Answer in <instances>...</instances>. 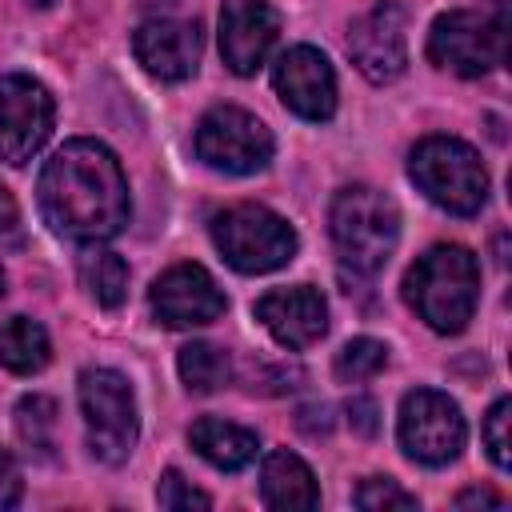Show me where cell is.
<instances>
[{"label":"cell","instance_id":"obj_1","mask_svg":"<svg viewBox=\"0 0 512 512\" xmlns=\"http://www.w3.org/2000/svg\"><path fill=\"white\" fill-rule=\"evenodd\" d=\"M40 212L52 232L104 244L128 224V180L100 140H68L40 172Z\"/></svg>","mask_w":512,"mask_h":512},{"label":"cell","instance_id":"obj_2","mask_svg":"<svg viewBox=\"0 0 512 512\" xmlns=\"http://www.w3.org/2000/svg\"><path fill=\"white\" fill-rule=\"evenodd\" d=\"M480 296V264L464 244L428 248L404 276V300L432 332H464Z\"/></svg>","mask_w":512,"mask_h":512},{"label":"cell","instance_id":"obj_3","mask_svg":"<svg viewBox=\"0 0 512 512\" xmlns=\"http://www.w3.org/2000/svg\"><path fill=\"white\" fill-rule=\"evenodd\" d=\"M328 228H332V244L340 252V260L352 272H380L400 240V212L392 204V196H384L380 188L368 184H348L332 196L328 208Z\"/></svg>","mask_w":512,"mask_h":512},{"label":"cell","instance_id":"obj_4","mask_svg":"<svg viewBox=\"0 0 512 512\" xmlns=\"http://www.w3.org/2000/svg\"><path fill=\"white\" fill-rule=\"evenodd\" d=\"M412 184L444 212L472 216L488 200V168L480 164L476 148L456 136H428L408 156Z\"/></svg>","mask_w":512,"mask_h":512},{"label":"cell","instance_id":"obj_5","mask_svg":"<svg viewBox=\"0 0 512 512\" xmlns=\"http://www.w3.org/2000/svg\"><path fill=\"white\" fill-rule=\"evenodd\" d=\"M508 56V12L504 4L488 8H452L436 16L428 32V60L456 76H484Z\"/></svg>","mask_w":512,"mask_h":512},{"label":"cell","instance_id":"obj_6","mask_svg":"<svg viewBox=\"0 0 512 512\" xmlns=\"http://www.w3.org/2000/svg\"><path fill=\"white\" fill-rule=\"evenodd\" d=\"M212 244L236 272L260 276L296 256V228L264 204H232L212 216Z\"/></svg>","mask_w":512,"mask_h":512},{"label":"cell","instance_id":"obj_7","mask_svg":"<svg viewBox=\"0 0 512 512\" xmlns=\"http://www.w3.org/2000/svg\"><path fill=\"white\" fill-rule=\"evenodd\" d=\"M80 412L88 428V448L104 464H124L136 448V396L132 384L112 368L80 372Z\"/></svg>","mask_w":512,"mask_h":512},{"label":"cell","instance_id":"obj_8","mask_svg":"<svg viewBox=\"0 0 512 512\" xmlns=\"http://www.w3.org/2000/svg\"><path fill=\"white\" fill-rule=\"evenodd\" d=\"M272 132L264 128V120H256L244 108L220 104L212 112L200 116L196 124V156L228 176H252L260 168H268L272 160Z\"/></svg>","mask_w":512,"mask_h":512},{"label":"cell","instance_id":"obj_9","mask_svg":"<svg viewBox=\"0 0 512 512\" xmlns=\"http://www.w3.org/2000/svg\"><path fill=\"white\" fill-rule=\"evenodd\" d=\"M464 416L452 396L436 388H416L400 400V448L428 468L452 464L464 448Z\"/></svg>","mask_w":512,"mask_h":512},{"label":"cell","instance_id":"obj_10","mask_svg":"<svg viewBox=\"0 0 512 512\" xmlns=\"http://www.w3.org/2000/svg\"><path fill=\"white\" fill-rule=\"evenodd\" d=\"M52 120H56V104L40 80L24 72L0 76V160L4 164H16V168L28 164L52 136Z\"/></svg>","mask_w":512,"mask_h":512},{"label":"cell","instance_id":"obj_11","mask_svg":"<svg viewBox=\"0 0 512 512\" xmlns=\"http://www.w3.org/2000/svg\"><path fill=\"white\" fill-rule=\"evenodd\" d=\"M404 28H408L404 8L396 0H380L364 16L352 20L348 56L372 84H388L404 72V64H408V32Z\"/></svg>","mask_w":512,"mask_h":512},{"label":"cell","instance_id":"obj_12","mask_svg":"<svg viewBox=\"0 0 512 512\" xmlns=\"http://www.w3.org/2000/svg\"><path fill=\"white\" fill-rule=\"evenodd\" d=\"M152 316L164 328H200L220 320L224 312V292L216 288V280L208 276V268L200 264H172L164 276H156L152 292H148Z\"/></svg>","mask_w":512,"mask_h":512},{"label":"cell","instance_id":"obj_13","mask_svg":"<svg viewBox=\"0 0 512 512\" xmlns=\"http://www.w3.org/2000/svg\"><path fill=\"white\" fill-rule=\"evenodd\" d=\"M272 88L284 100V108L304 120H328L336 112V72L328 56L308 44L280 52L272 68Z\"/></svg>","mask_w":512,"mask_h":512},{"label":"cell","instance_id":"obj_14","mask_svg":"<svg viewBox=\"0 0 512 512\" xmlns=\"http://www.w3.org/2000/svg\"><path fill=\"white\" fill-rule=\"evenodd\" d=\"M280 36V12L268 0H224L220 56L236 76H252Z\"/></svg>","mask_w":512,"mask_h":512},{"label":"cell","instance_id":"obj_15","mask_svg":"<svg viewBox=\"0 0 512 512\" xmlns=\"http://www.w3.org/2000/svg\"><path fill=\"white\" fill-rule=\"evenodd\" d=\"M200 24L196 20H148L132 32V52L144 64L148 76L164 84H180L196 72L200 64Z\"/></svg>","mask_w":512,"mask_h":512},{"label":"cell","instance_id":"obj_16","mask_svg":"<svg viewBox=\"0 0 512 512\" xmlns=\"http://www.w3.org/2000/svg\"><path fill=\"white\" fill-rule=\"evenodd\" d=\"M256 320L284 348H308L328 332V304L312 284L272 288L256 300Z\"/></svg>","mask_w":512,"mask_h":512},{"label":"cell","instance_id":"obj_17","mask_svg":"<svg viewBox=\"0 0 512 512\" xmlns=\"http://www.w3.org/2000/svg\"><path fill=\"white\" fill-rule=\"evenodd\" d=\"M260 496L268 508H316L320 504V488H316L312 468L288 448H276L264 456Z\"/></svg>","mask_w":512,"mask_h":512},{"label":"cell","instance_id":"obj_18","mask_svg":"<svg viewBox=\"0 0 512 512\" xmlns=\"http://www.w3.org/2000/svg\"><path fill=\"white\" fill-rule=\"evenodd\" d=\"M188 440H192V448H196L212 468H220V472H240V468H248V464L256 460V448H260L256 432H248V428H240V424H232V420H220V416H200V420L192 424Z\"/></svg>","mask_w":512,"mask_h":512},{"label":"cell","instance_id":"obj_19","mask_svg":"<svg viewBox=\"0 0 512 512\" xmlns=\"http://www.w3.org/2000/svg\"><path fill=\"white\" fill-rule=\"evenodd\" d=\"M52 356V344H48V332L28 320V316H12L0 324V364L16 376H32L48 364Z\"/></svg>","mask_w":512,"mask_h":512},{"label":"cell","instance_id":"obj_20","mask_svg":"<svg viewBox=\"0 0 512 512\" xmlns=\"http://www.w3.org/2000/svg\"><path fill=\"white\" fill-rule=\"evenodd\" d=\"M80 284L100 308H120L128 296V264L100 244H88L80 252Z\"/></svg>","mask_w":512,"mask_h":512},{"label":"cell","instance_id":"obj_21","mask_svg":"<svg viewBox=\"0 0 512 512\" xmlns=\"http://www.w3.org/2000/svg\"><path fill=\"white\" fill-rule=\"evenodd\" d=\"M176 368H180L184 388H188V392H200V396H208V392H216L220 384H228V372H232L228 356H224L216 344H204V340L184 344Z\"/></svg>","mask_w":512,"mask_h":512},{"label":"cell","instance_id":"obj_22","mask_svg":"<svg viewBox=\"0 0 512 512\" xmlns=\"http://www.w3.org/2000/svg\"><path fill=\"white\" fill-rule=\"evenodd\" d=\"M16 436L32 452L48 456L52 444H56V400H48V396H24L16 404Z\"/></svg>","mask_w":512,"mask_h":512},{"label":"cell","instance_id":"obj_23","mask_svg":"<svg viewBox=\"0 0 512 512\" xmlns=\"http://www.w3.org/2000/svg\"><path fill=\"white\" fill-rule=\"evenodd\" d=\"M388 364V348L372 336H356L348 340L340 352H336V376L344 384H360V380H372L380 368Z\"/></svg>","mask_w":512,"mask_h":512},{"label":"cell","instance_id":"obj_24","mask_svg":"<svg viewBox=\"0 0 512 512\" xmlns=\"http://www.w3.org/2000/svg\"><path fill=\"white\" fill-rule=\"evenodd\" d=\"M508 420H512V400L508 396H500L492 408H488V416H484V448H488V456H492V464L496 468H508L512 464V440H508Z\"/></svg>","mask_w":512,"mask_h":512},{"label":"cell","instance_id":"obj_25","mask_svg":"<svg viewBox=\"0 0 512 512\" xmlns=\"http://www.w3.org/2000/svg\"><path fill=\"white\" fill-rule=\"evenodd\" d=\"M156 500H160V508H168V512L212 508V496H208V492H200V488H192L176 468H168V472L160 476V484H156Z\"/></svg>","mask_w":512,"mask_h":512},{"label":"cell","instance_id":"obj_26","mask_svg":"<svg viewBox=\"0 0 512 512\" xmlns=\"http://www.w3.org/2000/svg\"><path fill=\"white\" fill-rule=\"evenodd\" d=\"M352 504L356 508H416V496L404 492L396 480L388 476H368L356 492H352Z\"/></svg>","mask_w":512,"mask_h":512},{"label":"cell","instance_id":"obj_27","mask_svg":"<svg viewBox=\"0 0 512 512\" xmlns=\"http://www.w3.org/2000/svg\"><path fill=\"white\" fill-rule=\"evenodd\" d=\"M20 492H24V480H20V468L16 460L0 448V508H12L20 504Z\"/></svg>","mask_w":512,"mask_h":512},{"label":"cell","instance_id":"obj_28","mask_svg":"<svg viewBox=\"0 0 512 512\" xmlns=\"http://www.w3.org/2000/svg\"><path fill=\"white\" fill-rule=\"evenodd\" d=\"M348 424H352L360 436H376V428H380V420H376V400L352 396V400H348Z\"/></svg>","mask_w":512,"mask_h":512},{"label":"cell","instance_id":"obj_29","mask_svg":"<svg viewBox=\"0 0 512 512\" xmlns=\"http://www.w3.org/2000/svg\"><path fill=\"white\" fill-rule=\"evenodd\" d=\"M456 504H460V508H472V504H480V508H504V496L484 492V488H468V492L456 496Z\"/></svg>","mask_w":512,"mask_h":512},{"label":"cell","instance_id":"obj_30","mask_svg":"<svg viewBox=\"0 0 512 512\" xmlns=\"http://www.w3.org/2000/svg\"><path fill=\"white\" fill-rule=\"evenodd\" d=\"M16 224V200H12V192L0 184V232H8Z\"/></svg>","mask_w":512,"mask_h":512},{"label":"cell","instance_id":"obj_31","mask_svg":"<svg viewBox=\"0 0 512 512\" xmlns=\"http://www.w3.org/2000/svg\"><path fill=\"white\" fill-rule=\"evenodd\" d=\"M28 4H36V8H48V4H56V0H28Z\"/></svg>","mask_w":512,"mask_h":512},{"label":"cell","instance_id":"obj_32","mask_svg":"<svg viewBox=\"0 0 512 512\" xmlns=\"http://www.w3.org/2000/svg\"><path fill=\"white\" fill-rule=\"evenodd\" d=\"M0 296H4V268H0Z\"/></svg>","mask_w":512,"mask_h":512}]
</instances>
